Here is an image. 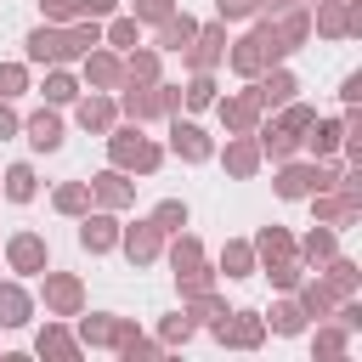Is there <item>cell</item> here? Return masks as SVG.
<instances>
[{"instance_id": "6da1fadb", "label": "cell", "mask_w": 362, "mask_h": 362, "mask_svg": "<svg viewBox=\"0 0 362 362\" xmlns=\"http://www.w3.org/2000/svg\"><path fill=\"white\" fill-rule=\"evenodd\" d=\"M283 51H288V45H283V34H277V28H255V34L232 51V68H238V74H255L266 57H283Z\"/></svg>"}, {"instance_id": "7a4b0ae2", "label": "cell", "mask_w": 362, "mask_h": 362, "mask_svg": "<svg viewBox=\"0 0 362 362\" xmlns=\"http://www.w3.org/2000/svg\"><path fill=\"white\" fill-rule=\"evenodd\" d=\"M79 45H74V34H62V28H34L28 34V57L34 62H62V57H74Z\"/></svg>"}, {"instance_id": "3957f363", "label": "cell", "mask_w": 362, "mask_h": 362, "mask_svg": "<svg viewBox=\"0 0 362 362\" xmlns=\"http://www.w3.org/2000/svg\"><path fill=\"white\" fill-rule=\"evenodd\" d=\"M113 158H119L124 170H153V164H158V147L141 141L136 130H119V136H113Z\"/></svg>"}, {"instance_id": "277c9868", "label": "cell", "mask_w": 362, "mask_h": 362, "mask_svg": "<svg viewBox=\"0 0 362 362\" xmlns=\"http://www.w3.org/2000/svg\"><path fill=\"white\" fill-rule=\"evenodd\" d=\"M328 181H334L328 170H300V164H294V170L277 175V192H283V198H305V192H322Z\"/></svg>"}, {"instance_id": "5b68a950", "label": "cell", "mask_w": 362, "mask_h": 362, "mask_svg": "<svg viewBox=\"0 0 362 362\" xmlns=\"http://www.w3.org/2000/svg\"><path fill=\"white\" fill-rule=\"evenodd\" d=\"M28 141H34V153H57V147H62V119L40 107V113L28 119Z\"/></svg>"}, {"instance_id": "8992f818", "label": "cell", "mask_w": 362, "mask_h": 362, "mask_svg": "<svg viewBox=\"0 0 362 362\" xmlns=\"http://www.w3.org/2000/svg\"><path fill=\"white\" fill-rule=\"evenodd\" d=\"M6 255H11V266H17V272H45V243H40L34 232L11 238V249H6Z\"/></svg>"}, {"instance_id": "52a82bcc", "label": "cell", "mask_w": 362, "mask_h": 362, "mask_svg": "<svg viewBox=\"0 0 362 362\" xmlns=\"http://www.w3.org/2000/svg\"><path fill=\"white\" fill-rule=\"evenodd\" d=\"M113 238H119V232H113V221H107V215H85V226H79V243H85L90 255L113 249Z\"/></svg>"}, {"instance_id": "ba28073f", "label": "cell", "mask_w": 362, "mask_h": 362, "mask_svg": "<svg viewBox=\"0 0 362 362\" xmlns=\"http://www.w3.org/2000/svg\"><path fill=\"white\" fill-rule=\"evenodd\" d=\"M124 255H130V260H153V255H158V226H153V221L130 226V232H124Z\"/></svg>"}, {"instance_id": "9c48e42d", "label": "cell", "mask_w": 362, "mask_h": 362, "mask_svg": "<svg viewBox=\"0 0 362 362\" xmlns=\"http://www.w3.org/2000/svg\"><path fill=\"white\" fill-rule=\"evenodd\" d=\"M23 322H28V294L6 283L0 288V328H23Z\"/></svg>"}, {"instance_id": "30bf717a", "label": "cell", "mask_w": 362, "mask_h": 362, "mask_svg": "<svg viewBox=\"0 0 362 362\" xmlns=\"http://www.w3.org/2000/svg\"><path fill=\"white\" fill-rule=\"evenodd\" d=\"M85 339L90 345H119L124 339V322H113L107 311H96V317H85Z\"/></svg>"}, {"instance_id": "8fae6325", "label": "cell", "mask_w": 362, "mask_h": 362, "mask_svg": "<svg viewBox=\"0 0 362 362\" xmlns=\"http://www.w3.org/2000/svg\"><path fill=\"white\" fill-rule=\"evenodd\" d=\"M192 40H198V23H192V17H170V23H164V34H158V45H164V51H181V45H192Z\"/></svg>"}, {"instance_id": "7c38bea8", "label": "cell", "mask_w": 362, "mask_h": 362, "mask_svg": "<svg viewBox=\"0 0 362 362\" xmlns=\"http://www.w3.org/2000/svg\"><path fill=\"white\" fill-rule=\"evenodd\" d=\"M170 136H175V153H181V158H209V141H204L198 124H175Z\"/></svg>"}, {"instance_id": "4fadbf2b", "label": "cell", "mask_w": 362, "mask_h": 362, "mask_svg": "<svg viewBox=\"0 0 362 362\" xmlns=\"http://www.w3.org/2000/svg\"><path fill=\"white\" fill-rule=\"evenodd\" d=\"M215 334H221V339H238V345H255V339H260V322H255V311H238V322H232V328L215 322Z\"/></svg>"}, {"instance_id": "5bb4252c", "label": "cell", "mask_w": 362, "mask_h": 362, "mask_svg": "<svg viewBox=\"0 0 362 362\" xmlns=\"http://www.w3.org/2000/svg\"><path fill=\"white\" fill-rule=\"evenodd\" d=\"M124 113H130V119H153V113H164V96H153V90H136V85H130Z\"/></svg>"}, {"instance_id": "9a60e30c", "label": "cell", "mask_w": 362, "mask_h": 362, "mask_svg": "<svg viewBox=\"0 0 362 362\" xmlns=\"http://www.w3.org/2000/svg\"><path fill=\"white\" fill-rule=\"evenodd\" d=\"M6 198H17V204L34 198V170H28V164H11V170H6Z\"/></svg>"}, {"instance_id": "2e32d148", "label": "cell", "mask_w": 362, "mask_h": 362, "mask_svg": "<svg viewBox=\"0 0 362 362\" xmlns=\"http://www.w3.org/2000/svg\"><path fill=\"white\" fill-rule=\"evenodd\" d=\"M153 226H158V232H181V226H187V204H181V198H164V204L153 209Z\"/></svg>"}, {"instance_id": "e0dca14e", "label": "cell", "mask_w": 362, "mask_h": 362, "mask_svg": "<svg viewBox=\"0 0 362 362\" xmlns=\"http://www.w3.org/2000/svg\"><path fill=\"white\" fill-rule=\"evenodd\" d=\"M45 300H51L57 311H74V305H79V283H74V277H51V283H45Z\"/></svg>"}, {"instance_id": "ac0fdd59", "label": "cell", "mask_w": 362, "mask_h": 362, "mask_svg": "<svg viewBox=\"0 0 362 362\" xmlns=\"http://www.w3.org/2000/svg\"><path fill=\"white\" fill-rule=\"evenodd\" d=\"M79 124H85V130H107V124H113V107L90 96V102H79Z\"/></svg>"}, {"instance_id": "d6986e66", "label": "cell", "mask_w": 362, "mask_h": 362, "mask_svg": "<svg viewBox=\"0 0 362 362\" xmlns=\"http://www.w3.org/2000/svg\"><path fill=\"white\" fill-rule=\"evenodd\" d=\"M96 192H102L107 204H124V198H130V187H124V175H119V170H107V175H96Z\"/></svg>"}, {"instance_id": "ffe728a7", "label": "cell", "mask_w": 362, "mask_h": 362, "mask_svg": "<svg viewBox=\"0 0 362 362\" xmlns=\"http://www.w3.org/2000/svg\"><path fill=\"white\" fill-rule=\"evenodd\" d=\"M85 198H90V192H85V181H68V187L57 192V209H62V215H79V209H85Z\"/></svg>"}, {"instance_id": "44dd1931", "label": "cell", "mask_w": 362, "mask_h": 362, "mask_svg": "<svg viewBox=\"0 0 362 362\" xmlns=\"http://www.w3.org/2000/svg\"><path fill=\"white\" fill-rule=\"evenodd\" d=\"M85 74H90L96 85H119V62H113V57H90V62H85Z\"/></svg>"}, {"instance_id": "7402d4cb", "label": "cell", "mask_w": 362, "mask_h": 362, "mask_svg": "<svg viewBox=\"0 0 362 362\" xmlns=\"http://www.w3.org/2000/svg\"><path fill=\"white\" fill-rule=\"evenodd\" d=\"M221 272H226V277H249V249H243V243H232V249L221 255Z\"/></svg>"}, {"instance_id": "603a6c76", "label": "cell", "mask_w": 362, "mask_h": 362, "mask_svg": "<svg viewBox=\"0 0 362 362\" xmlns=\"http://www.w3.org/2000/svg\"><path fill=\"white\" fill-rule=\"evenodd\" d=\"M45 351H51V356H74V339H68L62 328H45V334H40V356H45Z\"/></svg>"}, {"instance_id": "cb8c5ba5", "label": "cell", "mask_w": 362, "mask_h": 362, "mask_svg": "<svg viewBox=\"0 0 362 362\" xmlns=\"http://www.w3.org/2000/svg\"><path fill=\"white\" fill-rule=\"evenodd\" d=\"M288 96H294V79H288V74H272L266 90H260V102H288Z\"/></svg>"}, {"instance_id": "d4e9b609", "label": "cell", "mask_w": 362, "mask_h": 362, "mask_svg": "<svg viewBox=\"0 0 362 362\" xmlns=\"http://www.w3.org/2000/svg\"><path fill=\"white\" fill-rule=\"evenodd\" d=\"M221 113H226V124H232V130H249V124H255V102H226Z\"/></svg>"}, {"instance_id": "484cf974", "label": "cell", "mask_w": 362, "mask_h": 362, "mask_svg": "<svg viewBox=\"0 0 362 362\" xmlns=\"http://www.w3.org/2000/svg\"><path fill=\"white\" fill-rule=\"evenodd\" d=\"M215 57H221V34H204V40H198V51H192V68H209Z\"/></svg>"}, {"instance_id": "4316f807", "label": "cell", "mask_w": 362, "mask_h": 362, "mask_svg": "<svg viewBox=\"0 0 362 362\" xmlns=\"http://www.w3.org/2000/svg\"><path fill=\"white\" fill-rule=\"evenodd\" d=\"M153 74H158V62H153V51H130V79H141V85H147Z\"/></svg>"}, {"instance_id": "83f0119b", "label": "cell", "mask_w": 362, "mask_h": 362, "mask_svg": "<svg viewBox=\"0 0 362 362\" xmlns=\"http://www.w3.org/2000/svg\"><path fill=\"white\" fill-rule=\"evenodd\" d=\"M187 272H198V243H192V238L175 243V277H187Z\"/></svg>"}, {"instance_id": "f1b7e54d", "label": "cell", "mask_w": 362, "mask_h": 362, "mask_svg": "<svg viewBox=\"0 0 362 362\" xmlns=\"http://www.w3.org/2000/svg\"><path fill=\"white\" fill-rule=\"evenodd\" d=\"M266 153L288 158V153H294V130H266Z\"/></svg>"}, {"instance_id": "f546056e", "label": "cell", "mask_w": 362, "mask_h": 362, "mask_svg": "<svg viewBox=\"0 0 362 362\" xmlns=\"http://www.w3.org/2000/svg\"><path fill=\"white\" fill-rule=\"evenodd\" d=\"M45 96H51V102H68V96H74V79H68V74H51V79H45Z\"/></svg>"}, {"instance_id": "4dcf8cb0", "label": "cell", "mask_w": 362, "mask_h": 362, "mask_svg": "<svg viewBox=\"0 0 362 362\" xmlns=\"http://www.w3.org/2000/svg\"><path fill=\"white\" fill-rule=\"evenodd\" d=\"M311 130H317V136H311V147H317V153H328V147L339 141V124H317V119H311Z\"/></svg>"}, {"instance_id": "1f68e13d", "label": "cell", "mask_w": 362, "mask_h": 362, "mask_svg": "<svg viewBox=\"0 0 362 362\" xmlns=\"http://www.w3.org/2000/svg\"><path fill=\"white\" fill-rule=\"evenodd\" d=\"M17 90H23V68L6 62V68H0V96H17Z\"/></svg>"}, {"instance_id": "d6a6232c", "label": "cell", "mask_w": 362, "mask_h": 362, "mask_svg": "<svg viewBox=\"0 0 362 362\" xmlns=\"http://www.w3.org/2000/svg\"><path fill=\"white\" fill-rule=\"evenodd\" d=\"M209 96H215V85H209V79H204V74H198V79H192V85H187V102H192V107H204V102H209Z\"/></svg>"}, {"instance_id": "836d02e7", "label": "cell", "mask_w": 362, "mask_h": 362, "mask_svg": "<svg viewBox=\"0 0 362 362\" xmlns=\"http://www.w3.org/2000/svg\"><path fill=\"white\" fill-rule=\"evenodd\" d=\"M226 164H232L238 175H249V170H255V147H232V153H226Z\"/></svg>"}, {"instance_id": "e575fe53", "label": "cell", "mask_w": 362, "mask_h": 362, "mask_svg": "<svg viewBox=\"0 0 362 362\" xmlns=\"http://www.w3.org/2000/svg\"><path fill=\"white\" fill-rule=\"evenodd\" d=\"M272 317H277V334H300V311L294 305H277Z\"/></svg>"}, {"instance_id": "d590c367", "label": "cell", "mask_w": 362, "mask_h": 362, "mask_svg": "<svg viewBox=\"0 0 362 362\" xmlns=\"http://www.w3.org/2000/svg\"><path fill=\"white\" fill-rule=\"evenodd\" d=\"M107 34H113V45H136V23H130V17H119Z\"/></svg>"}, {"instance_id": "8d00e7d4", "label": "cell", "mask_w": 362, "mask_h": 362, "mask_svg": "<svg viewBox=\"0 0 362 362\" xmlns=\"http://www.w3.org/2000/svg\"><path fill=\"white\" fill-rule=\"evenodd\" d=\"M311 119H317L311 107H288V119H283V130H311Z\"/></svg>"}, {"instance_id": "74e56055", "label": "cell", "mask_w": 362, "mask_h": 362, "mask_svg": "<svg viewBox=\"0 0 362 362\" xmlns=\"http://www.w3.org/2000/svg\"><path fill=\"white\" fill-rule=\"evenodd\" d=\"M260 255H288V238L283 232H260Z\"/></svg>"}, {"instance_id": "f35d334b", "label": "cell", "mask_w": 362, "mask_h": 362, "mask_svg": "<svg viewBox=\"0 0 362 362\" xmlns=\"http://www.w3.org/2000/svg\"><path fill=\"white\" fill-rule=\"evenodd\" d=\"M40 6H45V17H57V23H62V17H74V11H79V0H40Z\"/></svg>"}, {"instance_id": "ab89813d", "label": "cell", "mask_w": 362, "mask_h": 362, "mask_svg": "<svg viewBox=\"0 0 362 362\" xmlns=\"http://www.w3.org/2000/svg\"><path fill=\"white\" fill-rule=\"evenodd\" d=\"M260 0H221V17H249Z\"/></svg>"}, {"instance_id": "60d3db41", "label": "cell", "mask_w": 362, "mask_h": 362, "mask_svg": "<svg viewBox=\"0 0 362 362\" xmlns=\"http://www.w3.org/2000/svg\"><path fill=\"white\" fill-rule=\"evenodd\" d=\"M328 249H334V238H328V232H311V243H305V255H328Z\"/></svg>"}, {"instance_id": "b9f144b4", "label": "cell", "mask_w": 362, "mask_h": 362, "mask_svg": "<svg viewBox=\"0 0 362 362\" xmlns=\"http://www.w3.org/2000/svg\"><path fill=\"white\" fill-rule=\"evenodd\" d=\"M164 334H170V339H187V334H192V322H187V317H170V322H164Z\"/></svg>"}, {"instance_id": "7bdbcfd3", "label": "cell", "mask_w": 362, "mask_h": 362, "mask_svg": "<svg viewBox=\"0 0 362 362\" xmlns=\"http://www.w3.org/2000/svg\"><path fill=\"white\" fill-rule=\"evenodd\" d=\"M136 11H141V17H170V0H141Z\"/></svg>"}, {"instance_id": "ee69618b", "label": "cell", "mask_w": 362, "mask_h": 362, "mask_svg": "<svg viewBox=\"0 0 362 362\" xmlns=\"http://www.w3.org/2000/svg\"><path fill=\"white\" fill-rule=\"evenodd\" d=\"M79 11L85 17H102V11H113V0H79Z\"/></svg>"}, {"instance_id": "f6af8a7d", "label": "cell", "mask_w": 362, "mask_h": 362, "mask_svg": "<svg viewBox=\"0 0 362 362\" xmlns=\"http://www.w3.org/2000/svg\"><path fill=\"white\" fill-rule=\"evenodd\" d=\"M6 136H17V113H11V107H0V141H6Z\"/></svg>"}]
</instances>
